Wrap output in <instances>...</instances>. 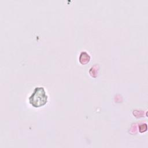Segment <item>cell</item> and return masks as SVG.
<instances>
[{
	"instance_id": "1",
	"label": "cell",
	"mask_w": 148,
	"mask_h": 148,
	"mask_svg": "<svg viewBox=\"0 0 148 148\" xmlns=\"http://www.w3.org/2000/svg\"><path fill=\"white\" fill-rule=\"evenodd\" d=\"M29 103L35 108L40 107L47 103V96L42 87H36L29 98Z\"/></svg>"
}]
</instances>
